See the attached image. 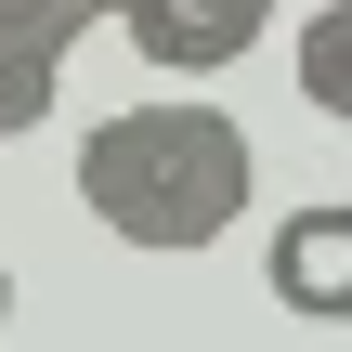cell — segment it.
I'll return each instance as SVG.
<instances>
[{"mask_svg": "<svg viewBox=\"0 0 352 352\" xmlns=\"http://www.w3.org/2000/svg\"><path fill=\"white\" fill-rule=\"evenodd\" d=\"M78 196L131 248H209L248 222V131L222 104H118L78 131Z\"/></svg>", "mask_w": 352, "mask_h": 352, "instance_id": "6da1fadb", "label": "cell"}, {"mask_svg": "<svg viewBox=\"0 0 352 352\" xmlns=\"http://www.w3.org/2000/svg\"><path fill=\"white\" fill-rule=\"evenodd\" d=\"M104 26H118L157 78H222V65H248V52H261V26H274V13H248V0H118Z\"/></svg>", "mask_w": 352, "mask_h": 352, "instance_id": "7a4b0ae2", "label": "cell"}, {"mask_svg": "<svg viewBox=\"0 0 352 352\" xmlns=\"http://www.w3.org/2000/svg\"><path fill=\"white\" fill-rule=\"evenodd\" d=\"M261 274H274V300H287V314L340 327V314H352V209H340V196L287 209V222H274V261H261Z\"/></svg>", "mask_w": 352, "mask_h": 352, "instance_id": "3957f363", "label": "cell"}, {"mask_svg": "<svg viewBox=\"0 0 352 352\" xmlns=\"http://www.w3.org/2000/svg\"><path fill=\"white\" fill-rule=\"evenodd\" d=\"M52 91H65V52H26V39H0V144L52 131Z\"/></svg>", "mask_w": 352, "mask_h": 352, "instance_id": "277c9868", "label": "cell"}, {"mask_svg": "<svg viewBox=\"0 0 352 352\" xmlns=\"http://www.w3.org/2000/svg\"><path fill=\"white\" fill-rule=\"evenodd\" d=\"M118 0H0V39H26V52H65V39H91Z\"/></svg>", "mask_w": 352, "mask_h": 352, "instance_id": "5b68a950", "label": "cell"}, {"mask_svg": "<svg viewBox=\"0 0 352 352\" xmlns=\"http://www.w3.org/2000/svg\"><path fill=\"white\" fill-rule=\"evenodd\" d=\"M340 65H352V0H327V13L300 26V91H314L327 118H340Z\"/></svg>", "mask_w": 352, "mask_h": 352, "instance_id": "8992f818", "label": "cell"}, {"mask_svg": "<svg viewBox=\"0 0 352 352\" xmlns=\"http://www.w3.org/2000/svg\"><path fill=\"white\" fill-rule=\"evenodd\" d=\"M0 327H13V261H0Z\"/></svg>", "mask_w": 352, "mask_h": 352, "instance_id": "52a82bcc", "label": "cell"}, {"mask_svg": "<svg viewBox=\"0 0 352 352\" xmlns=\"http://www.w3.org/2000/svg\"><path fill=\"white\" fill-rule=\"evenodd\" d=\"M248 13H274V0H248Z\"/></svg>", "mask_w": 352, "mask_h": 352, "instance_id": "ba28073f", "label": "cell"}]
</instances>
